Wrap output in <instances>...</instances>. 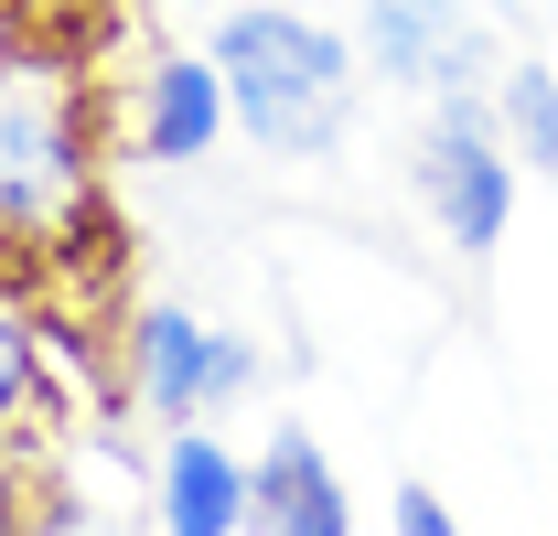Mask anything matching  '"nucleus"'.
Masks as SVG:
<instances>
[{
	"label": "nucleus",
	"mask_w": 558,
	"mask_h": 536,
	"mask_svg": "<svg viewBox=\"0 0 558 536\" xmlns=\"http://www.w3.org/2000/svg\"><path fill=\"white\" fill-rule=\"evenodd\" d=\"M215 65H226V97H236V130L258 139L269 161H323V150H344L354 130V54L333 22H312V11H279V0H247V11H226L205 44Z\"/></svg>",
	"instance_id": "f257e3e1"
},
{
	"label": "nucleus",
	"mask_w": 558,
	"mask_h": 536,
	"mask_svg": "<svg viewBox=\"0 0 558 536\" xmlns=\"http://www.w3.org/2000/svg\"><path fill=\"white\" fill-rule=\"evenodd\" d=\"M515 150H505V119H494V86H462V97H429V130L409 150L418 204L440 215V236L462 258H494L505 226H515Z\"/></svg>",
	"instance_id": "f03ea898"
},
{
	"label": "nucleus",
	"mask_w": 558,
	"mask_h": 536,
	"mask_svg": "<svg viewBox=\"0 0 558 536\" xmlns=\"http://www.w3.org/2000/svg\"><path fill=\"white\" fill-rule=\"evenodd\" d=\"M354 54L376 86L398 97H462V86H494L505 54H494V22L473 0H354Z\"/></svg>",
	"instance_id": "7ed1b4c3"
},
{
	"label": "nucleus",
	"mask_w": 558,
	"mask_h": 536,
	"mask_svg": "<svg viewBox=\"0 0 558 536\" xmlns=\"http://www.w3.org/2000/svg\"><path fill=\"white\" fill-rule=\"evenodd\" d=\"M130 376H140V407H150V418L194 429V418H215V407H236L247 387H258V343L215 333V322H194V312H140Z\"/></svg>",
	"instance_id": "20e7f679"
},
{
	"label": "nucleus",
	"mask_w": 558,
	"mask_h": 536,
	"mask_svg": "<svg viewBox=\"0 0 558 536\" xmlns=\"http://www.w3.org/2000/svg\"><path fill=\"white\" fill-rule=\"evenodd\" d=\"M86 194V150H75L65 97L33 65H0V226H54L65 204Z\"/></svg>",
	"instance_id": "39448f33"
},
{
	"label": "nucleus",
	"mask_w": 558,
	"mask_h": 536,
	"mask_svg": "<svg viewBox=\"0 0 558 536\" xmlns=\"http://www.w3.org/2000/svg\"><path fill=\"white\" fill-rule=\"evenodd\" d=\"M150 504H161V536H247V504H258V462H236L205 418L161 440V472H150Z\"/></svg>",
	"instance_id": "423d86ee"
},
{
	"label": "nucleus",
	"mask_w": 558,
	"mask_h": 536,
	"mask_svg": "<svg viewBox=\"0 0 558 536\" xmlns=\"http://www.w3.org/2000/svg\"><path fill=\"white\" fill-rule=\"evenodd\" d=\"M247 536H354L344 472L323 462V440H312L301 418H279L269 451H258V504H247Z\"/></svg>",
	"instance_id": "0eeeda50"
},
{
	"label": "nucleus",
	"mask_w": 558,
	"mask_h": 536,
	"mask_svg": "<svg viewBox=\"0 0 558 536\" xmlns=\"http://www.w3.org/2000/svg\"><path fill=\"white\" fill-rule=\"evenodd\" d=\"M236 130V97H226V65L215 54H161L140 75V161H215V139Z\"/></svg>",
	"instance_id": "6e6552de"
},
{
	"label": "nucleus",
	"mask_w": 558,
	"mask_h": 536,
	"mask_svg": "<svg viewBox=\"0 0 558 536\" xmlns=\"http://www.w3.org/2000/svg\"><path fill=\"white\" fill-rule=\"evenodd\" d=\"M494 119H505V150L537 161V183H558V75L537 54H505L494 75Z\"/></svg>",
	"instance_id": "1a4fd4ad"
},
{
	"label": "nucleus",
	"mask_w": 558,
	"mask_h": 536,
	"mask_svg": "<svg viewBox=\"0 0 558 536\" xmlns=\"http://www.w3.org/2000/svg\"><path fill=\"white\" fill-rule=\"evenodd\" d=\"M387 526H398V536H462V526H451V504H440L429 483H398V494H387Z\"/></svg>",
	"instance_id": "9d476101"
},
{
	"label": "nucleus",
	"mask_w": 558,
	"mask_h": 536,
	"mask_svg": "<svg viewBox=\"0 0 558 536\" xmlns=\"http://www.w3.org/2000/svg\"><path fill=\"white\" fill-rule=\"evenodd\" d=\"M0 526H11V515H0Z\"/></svg>",
	"instance_id": "9b49d317"
}]
</instances>
